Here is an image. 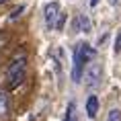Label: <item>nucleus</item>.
<instances>
[{
	"label": "nucleus",
	"instance_id": "f257e3e1",
	"mask_svg": "<svg viewBox=\"0 0 121 121\" xmlns=\"http://www.w3.org/2000/svg\"><path fill=\"white\" fill-rule=\"evenodd\" d=\"M95 57V49L90 47L88 43H78L74 47V66H72V80L74 82H80L84 74V66L92 62Z\"/></svg>",
	"mask_w": 121,
	"mask_h": 121
},
{
	"label": "nucleus",
	"instance_id": "1a4fd4ad",
	"mask_svg": "<svg viewBox=\"0 0 121 121\" xmlns=\"http://www.w3.org/2000/svg\"><path fill=\"white\" fill-rule=\"evenodd\" d=\"M107 121H121V111L119 109H111L107 115Z\"/></svg>",
	"mask_w": 121,
	"mask_h": 121
},
{
	"label": "nucleus",
	"instance_id": "ddd939ff",
	"mask_svg": "<svg viewBox=\"0 0 121 121\" xmlns=\"http://www.w3.org/2000/svg\"><path fill=\"white\" fill-rule=\"evenodd\" d=\"M117 2H119V0H109V4H111V6H117Z\"/></svg>",
	"mask_w": 121,
	"mask_h": 121
},
{
	"label": "nucleus",
	"instance_id": "7ed1b4c3",
	"mask_svg": "<svg viewBox=\"0 0 121 121\" xmlns=\"http://www.w3.org/2000/svg\"><path fill=\"white\" fill-rule=\"evenodd\" d=\"M84 86L86 88H96L101 84V78H103V66L99 62H88L86 68H84Z\"/></svg>",
	"mask_w": 121,
	"mask_h": 121
},
{
	"label": "nucleus",
	"instance_id": "6e6552de",
	"mask_svg": "<svg viewBox=\"0 0 121 121\" xmlns=\"http://www.w3.org/2000/svg\"><path fill=\"white\" fill-rule=\"evenodd\" d=\"M6 113H8V96L6 92H0V119L6 117Z\"/></svg>",
	"mask_w": 121,
	"mask_h": 121
},
{
	"label": "nucleus",
	"instance_id": "9b49d317",
	"mask_svg": "<svg viewBox=\"0 0 121 121\" xmlns=\"http://www.w3.org/2000/svg\"><path fill=\"white\" fill-rule=\"evenodd\" d=\"M115 53H121V31L117 33V37H115V47H113Z\"/></svg>",
	"mask_w": 121,
	"mask_h": 121
},
{
	"label": "nucleus",
	"instance_id": "9d476101",
	"mask_svg": "<svg viewBox=\"0 0 121 121\" xmlns=\"http://www.w3.org/2000/svg\"><path fill=\"white\" fill-rule=\"evenodd\" d=\"M64 23H66V14L60 13V14H57V21H56V29H57V31H62V29H64Z\"/></svg>",
	"mask_w": 121,
	"mask_h": 121
},
{
	"label": "nucleus",
	"instance_id": "f03ea898",
	"mask_svg": "<svg viewBox=\"0 0 121 121\" xmlns=\"http://www.w3.org/2000/svg\"><path fill=\"white\" fill-rule=\"evenodd\" d=\"M25 70H27V56H17L8 66L6 78H8V86L17 88L23 80H25Z\"/></svg>",
	"mask_w": 121,
	"mask_h": 121
},
{
	"label": "nucleus",
	"instance_id": "4468645a",
	"mask_svg": "<svg viewBox=\"0 0 121 121\" xmlns=\"http://www.w3.org/2000/svg\"><path fill=\"white\" fill-rule=\"evenodd\" d=\"M99 4V0H90V6H96Z\"/></svg>",
	"mask_w": 121,
	"mask_h": 121
},
{
	"label": "nucleus",
	"instance_id": "0eeeda50",
	"mask_svg": "<svg viewBox=\"0 0 121 121\" xmlns=\"http://www.w3.org/2000/svg\"><path fill=\"white\" fill-rule=\"evenodd\" d=\"M64 121H78V113H76V101H70L66 107V115Z\"/></svg>",
	"mask_w": 121,
	"mask_h": 121
},
{
	"label": "nucleus",
	"instance_id": "423d86ee",
	"mask_svg": "<svg viewBox=\"0 0 121 121\" xmlns=\"http://www.w3.org/2000/svg\"><path fill=\"white\" fill-rule=\"evenodd\" d=\"M86 115H88V119H95L96 113H99V107H101V101H99V96L96 95H90L86 99Z\"/></svg>",
	"mask_w": 121,
	"mask_h": 121
},
{
	"label": "nucleus",
	"instance_id": "2eb2a0df",
	"mask_svg": "<svg viewBox=\"0 0 121 121\" xmlns=\"http://www.w3.org/2000/svg\"><path fill=\"white\" fill-rule=\"evenodd\" d=\"M2 2H6V0H0V4H2Z\"/></svg>",
	"mask_w": 121,
	"mask_h": 121
},
{
	"label": "nucleus",
	"instance_id": "20e7f679",
	"mask_svg": "<svg viewBox=\"0 0 121 121\" xmlns=\"http://www.w3.org/2000/svg\"><path fill=\"white\" fill-rule=\"evenodd\" d=\"M60 14V2H47L43 8V19H45V27L47 29H56V21Z\"/></svg>",
	"mask_w": 121,
	"mask_h": 121
},
{
	"label": "nucleus",
	"instance_id": "f8f14e48",
	"mask_svg": "<svg viewBox=\"0 0 121 121\" xmlns=\"http://www.w3.org/2000/svg\"><path fill=\"white\" fill-rule=\"evenodd\" d=\"M23 10H25V6H19V8H17V10H13V14H10V21L19 19V17H21V13H23Z\"/></svg>",
	"mask_w": 121,
	"mask_h": 121
},
{
	"label": "nucleus",
	"instance_id": "39448f33",
	"mask_svg": "<svg viewBox=\"0 0 121 121\" xmlns=\"http://www.w3.org/2000/svg\"><path fill=\"white\" fill-rule=\"evenodd\" d=\"M72 27H74V31H82V33H90V29H92L90 19L86 17V14H76V19H74Z\"/></svg>",
	"mask_w": 121,
	"mask_h": 121
}]
</instances>
